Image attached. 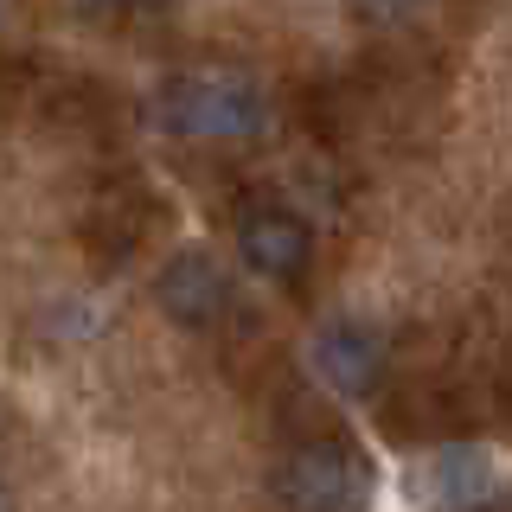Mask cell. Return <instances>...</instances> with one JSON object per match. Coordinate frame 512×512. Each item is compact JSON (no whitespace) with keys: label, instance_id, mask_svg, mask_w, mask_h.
I'll return each mask as SVG.
<instances>
[{"label":"cell","instance_id":"6da1fadb","mask_svg":"<svg viewBox=\"0 0 512 512\" xmlns=\"http://www.w3.org/2000/svg\"><path fill=\"white\" fill-rule=\"evenodd\" d=\"M148 122L173 141H250L269 128V90L250 71L199 64L160 77L148 96Z\"/></svg>","mask_w":512,"mask_h":512},{"label":"cell","instance_id":"7a4b0ae2","mask_svg":"<svg viewBox=\"0 0 512 512\" xmlns=\"http://www.w3.org/2000/svg\"><path fill=\"white\" fill-rule=\"evenodd\" d=\"M365 487H372V468L340 436H314V442L288 448L276 461V474H269V493H276L282 512H359Z\"/></svg>","mask_w":512,"mask_h":512},{"label":"cell","instance_id":"3957f363","mask_svg":"<svg viewBox=\"0 0 512 512\" xmlns=\"http://www.w3.org/2000/svg\"><path fill=\"white\" fill-rule=\"evenodd\" d=\"M237 256L263 282H301L314 263V231L301 212H288L276 199H256L237 212Z\"/></svg>","mask_w":512,"mask_h":512},{"label":"cell","instance_id":"277c9868","mask_svg":"<svg viewBox=\"0 0 512 512\" xmlns=\"http://www.w3.org/2000/svg\"><path fill=\"white\" fill-rule=\"evenodd\" d=\"M154 301L173 327L205 333L231 314V269H224L212 250H173L154 276Z\"/></svg>","mask_w":512,"mask_h":512},{"label":"cell","instance_id":"5b68a950","mask_svg":"<svg viewBox=\"0 0 512 512\" xmlns=\"http://www.w3.org/2000/svg\"><path fill=\"white\" fill-rule=\"evenodd\" d=\"M308 365L327 391L340 397H372L384 384V365H391V346H384L378 327L365 320H327V327L308 340Z\"/></svg>","mask_w":512,"mask_h":512},{"label":"cell","instance_id":"8992f818","mask_svg":"<svg viewBox=\"0 0 512 512\" xmlns=\"http://www.w3.org/2000/svg\"><path fill=\"white\" fill-rule=\"evenodd\" d=\"M487 487H493V468H487L480 448H442V455L429 461V493H436V506H468Z\"/></svg>","mask_w":512,"mask_h":512},{"label":"cell","instance_id":"52a82bcc","mask_svg":"<svg viewBox=\"0 0 512 512\" xmlns=\"http://www.w3.org/2000/svg\"><path fill=\"white\" fill-rule=\"evenodd\" d=\"M346 13L372 32H404V26L423 20V13H436V0H346Z\"/></svg>","mask_w":512,"mask_h":512},{"label":"cell","instance_id":"ba28073f","mask_svg":"<svg viewBox=\"0 0 512 512\" xmlns=\"http://www.w3.org/2000/svg\"><path fill=\"white\" fill-rule=\"evenodd\" d=\"M77 7H90V13H154V7H167V0H77Z\"/></svg>","mask_w":512,"mask_h":512},{"label":"cell","instance_id":"9c48e42d","mask_svg":"<svg viewBox=\"0 0 512 512\" xmlns=\"http://www.w3.org/2000/svg\"><path fill=\"white\" fill-rule=\"evenodd\" d=\"M0 512H7V500H0Z\"/></svg>","mask_w":512,"mask_h":512}]
</instances>
